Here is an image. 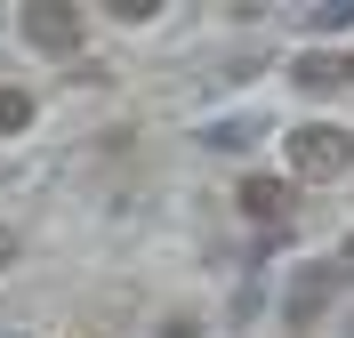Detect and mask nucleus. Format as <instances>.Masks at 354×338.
<instances>
[{"mask_svg":"<svg viewBox=\"0 0 354 338\" xmlns=\"http://www.w3.org/2000/svg\"><path fill=\"white\" fill-rule=\"evenodd\" d=\"M290 81H298V89H330V81H346V65H330V57H298Z\"/></svg>","mask_w":354,"mask_h":338,"instance_id":"39448f33","label":"nucleus"},{"mask_svg":"<svg viewBox=\"0 0 354 338\" xmlns=\"http://www.w3.org/2000/svg\"><path fill=\"white\" fill-rule=\"evenodd\" d=\"M234 202H242V218L282 225V218H290V185H282V178H242V194H234Z\"/></svg>","mask_w":354,"mask_h":338,"instance_id":"7ed1b4c3","label":"nucleus"},{"mask_svg":"<svg viewBox=\"0 0 354 338\" xmlns=\"http://www.w3.org/2000/svg\"><path fill=\"white\" fill-rule=\"evenodd\" d=\"M24 41L41 48V57H73V48H81V8H73V0H24Z\"/></svg>","mask_w":354,"mask_h":338,"instance_id":"f03ea898","label":"nucleus"},{"mask_svg":"<svg viewBox=\"0 0 354 338\" xmlns=\"http://www.w3.org/2000/svg\"><path fill=\"white\" fill-rule=\"evenodd\" d=\"M105 17H121V24H145V17H161V0H97Z\"/></svg>","mask_w":354,"mask_h":338,"instance_id":"0eeeda50","label":"nucleus"},{"mask_svg":"<svg viewBox=\"0 0 354 338\" xmlns=\"http://www.w3.org/2000/svg\"><path fill=\"white\" fill-rule=\"evenodd\" d=\"M338 266H346V274H354V242H346V258H338Z\"/></svg>","mask_w":354,"mask_h":338,"instance_id":"6e6552de","label":"nucleus"},{"mask_svg":"<svg viewBox=\"0 0 354 338\" xmlns=\"http://www.w3.org/2000/svg\"><path fill=\"white\" fill-rule=\"evenodd\" d=\"M346 81H354V57H346Z\"/></svg>","mask_w":354,"mask_h":338,"instance_id":"1a4fd4ad","label":"nucleus"},{"mask_svg":"<svg viewBox=\"0 0 354 338\" xmlns=\"http://www.w3.org/2000/svg\"><path fill=\"white\" fill-rule=\"evenodd\" d=\"M338 274H346V266H322V274H298V290L282 298V314L298 322V330H306V322L322 314V298H330V282H338Z\"/></svg>","mask_w":354,"mask_h":338,"instance_id":"20e7f679","label":"nucleus"},{"mask_svg":"<svg viewBox=\"0 0 354 338\" xmlns=\"http://www.w3.org/2000/svg\"><path fill=\"white\" fill-rule=\"evenodd\" d=\"M290 169H298L306 185L346 178V169H354V129H338V121H306V129H290Z\"/></svg>","mask_w":354,"mask_h":338,"instance_id":"f257e3e1","label":"nucleus"},{"mask_svg":"<svg viewBox=\"0 0 354 338\" xmlns=\"http://www.w3.org/2000/svg\"><path fill=\"white\" fill-rule=\"evenodd\" d=\"M17 129H32V97H24V89H0V137H17Z\"/></svg>","mask_w":354,"mask_h":338,"instance_id":"423d86ee","label":"nucleus"}]
</instances>
